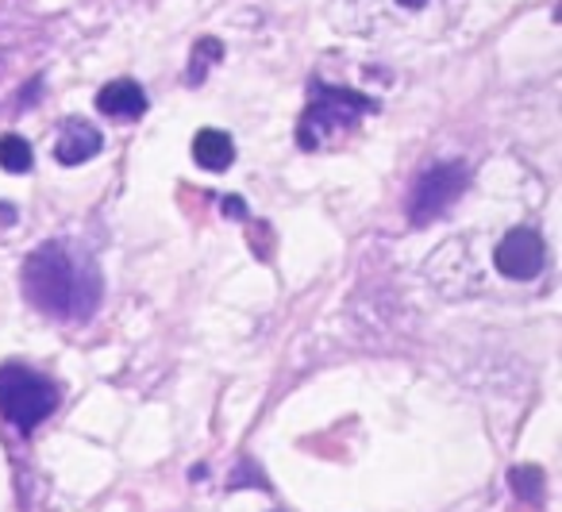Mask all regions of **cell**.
<instances>
[{"instance_id": "6da1fadb", "label": "cell", "mask_w": 562, "mask_h": 512, "mask_svg": "<svg viewBox=\"0 0 562 512\" xmlns=\"http://www.w3.org/2000/svg\"><path fill=\"white\" fill-rule=\"evenodd\" d=\"M24 293L43 316L81 324L101 304V270L70 243H43L24 263Z\"/></svg>"}, {"instance_id": "7a4b0ae2", "label": "cell", "mask_w": 562, "mask_h": 512, "mask_svg": "<svg viewBox=\"0 0 562 512\" xmlns=\"http://www.w3.org/2000/svg\"><path fill=\"white\" fill-rule=\"evenodd\" d=\"M58 401H63V393L47 374L20 363L0 366V416L12 427L32 432L58 409Z\"/></svg>"}, {"instance_id": "3957f363", "label": "cell", "mask_w": 562, "mask_h": 512, "mask_svg": "<svg viewBox=\"0 0 562 512\" xmlns=\"http://www.w3.org/2000/svg\"><path fill=\"white\" fill-rule=\"evenodd\" d=\"M374 109V101H367L362 93H351V89H328L316 86L313 101H308L305 116H301V147L305 151H321L331 147L339 135H347L355 124H359L367 112Z\"/></svg>"}, {"instance_id": "277c9868", "label": "cell", "mask_w": 562, "mask_h": 512, "mask_svg": "<svg viewBox=\"0 0 562 512\" xmlns=\"http://www.w3.org/2000/svg\"><path fill=\"white\" fill-rule=\"evenodd\" d=\"M467 189V170L462 166H431L428 174H420V181L413 186L408 197V220L413 224H431L439 220Z\"/></svg>"}, {"instance_id": "5b68a950", "label": "cell", "mask_w": 562, "mask_h": 512, "mask_svg": "<svg viewBox=\"0 0 562 512\" xmlns=\"http://www.w3.org/2000/svg\"><path fill=\"white\" fill-rule=\"evenodd\" d=\"M497 270L513 281H531L543 270V240L531 227H513L497 247Z\"/></svg>"}, {"instance_id": "8992f818", "label": "cell", "mask_w": 562, "mask_h": 512, "mask_svg": "<svg viewBox=\"0 0 562 512\" xmlns=\"http://www.w3.org/2000/svg\"><path fill=\"white\" fill-rule=\"evenodd\" d=\"M97 151H101V132L97 127H89L86 120H70V124H63V135H58V163L63 166H78L86 163V158H93Z\"/></svg>"}, {"instance_id": "52a82bcc", "label": "cell", "mask_w": 562, "mask_h": 512, "mask_svg": "<svg viewBox=\"0 0 562 512\" xmlns=\"http://www.w3.org/2000/svg\"><path fill=\"white\" fill-rule=\"evenodd\" d=\"M97 109L104 112V116H139L143 109H147V97H143V86L132 78H120V81H109V86L97 93Z\"/></svg>"}, {"instance_id": "ba28073f", "label": "cell", "mask_w": 562, "mask_h": 512, "mask_svg": "<svg viewBox=\"0 0 562 512\" xmlns=\"http://www.w3.org/2000/svg\"><path fill=\"white\" fill-rule=\"evenodd\" d=\"M193 158L204 166V170H227L235 158V143L227 140L224 132H216V127H204V132L193 140Z\"/></svg>"}, {"instance_id": "9c48e42d", "label": "cell", "mask_w": 562, "mask_h": 512, "mask_svg": "<svg viewBox=\"0 0 562 512\" xmlns=\"http://www.w3.org/2000/svg\"><path fill=\"white\" fill-rule=\"evenodd\" d=\"M0 166L12 174L32 170V147H27L20 135H4V140H0Z\"/></svg>"}, {"instance_id": "30bf717a", "label": "cell", "mask_w": 562, "mask_h": 512, "mask_svg": "<svg viewBox=\"0 0 562 512\" xmlns=\"http://www.w3.org/2000/svg\"><path fill=\"white\" fill-rule=\"evenodd\" d=\"M397 4H405V9H420V4H428V0H397Z\"/></svg>"}]
</instances>
